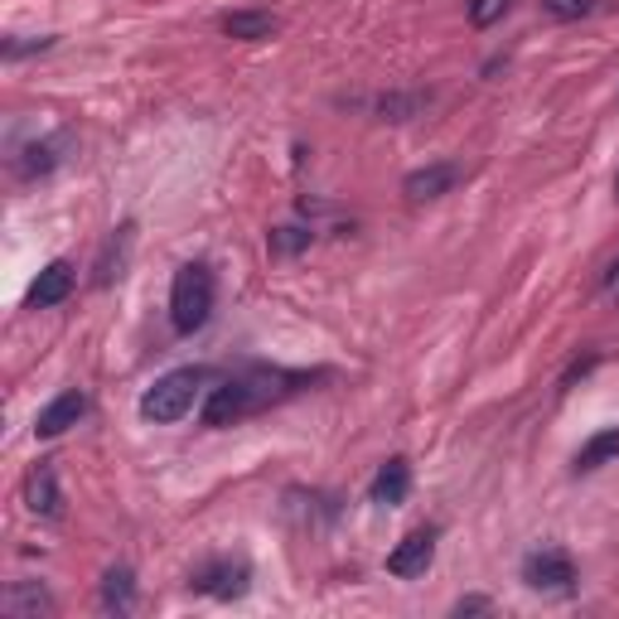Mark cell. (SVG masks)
Returning <instances> with one entry per match:
<instances>
[{
  "label": "cell",
  "instance_id": "13",
  "mask_svg": "<svg viewBox=\"0 0 619 619\" xmlns=\"http://www.w3.org/2000/svg\"><path fill=\"white\" fill-rule=\"evenodd\" d=\"M276 30H281V20H276L272 10H233V15H223V34H228V40L257 44V40H272Z\"/></svg>",
  "mask_w": 619,
  "mask_h": 619
},
{
  "label": "cell",
  "instance_id": "11",
  "mask_svg": "<svg viewBox=\"0 0 619 619\" xmlns=\"http://www.w3.org/2000/svg\"><path fill=\"white\" fill-rule=\"evenodd\" d=\"M407 494H411V465L397 455V460H387L378 475H373L368 499L378 504V508H397V504H407Z\"/></svg>",
  "mask_w": 619,
  "mask_h": 619
},
{
  "label": "cell",
  "instance_id": "21",
  "mask_svg": "<svg viewBox=\"0 0 619 619\" xmlns=\"http://www.w3.org/2000/svg\"><path fill=\"white\" fill-rule=\"evenodd\" d=\"M34 48H48V40H10V44H5V58H20V54H34Z\"/></svg>",
  "mask_w": 619,
  "mask_h": 619
},
{
  "label": "cell",
  "instance_id": "9",
  "mask_svg": "<svg viewBox=\"0 0 619 619\" xmlns=\"http://www.w3.org/2000/svg\"><path fill=\"white\" fill-rule=\"evenodd\" d=\"M0 610L10 619H40V615H54V596L40 581H10L5 596H0Z\"/></svg>",
  "mask_w": 619,
  "mask_h": 619
},
{
  "label": "cell",
  "instance_id": "22",
  "mask_svg": "<svg viewBox=\"0 0 619 619\" xmlns=\"http://www.w3.org/2000/svg\"><path fill=\"white\" fill-rule=\"evenodd\" d=\"M600 290H605L610 300H619V257H615L610 266H605V281H600Z\"/></svg>",
  "mask_w": 619,
  "mask_h": 619
},
{
  "label": "cell",
  "instance_id": "23",
  "mask_svg": "<svg viewBox=\"0 0 619 619\" xmlns=\"http://www.w3.org/2000/svg\"><path fill=\"white\" fill-rule=\"evenodd\" d=\"M479 610H489V600L469 596V600H460V605H455V615H479Z\"/></svg>",
  "mask_w": 619,
  "mask_h": 619
},
{
  "label": "cell",
  "instance_id": "3",
  "mask_svg": "<svg viewBox=\"0 0 619 619\" xmlns=\"http://www.w3.org/2000/svg\"><path fill=\"white\" fill-rule=\"evenodd\" d=\"M199 383H203V368H175L165 378H155V387H145L141 397V417L155 421V427H175L194 407V397H199Z\"/></svg>",
  "mask_w": 619,
  "mask_h": 619
},
{
  "label": "cell",
  "instance_id": "20",
  "mask_svg": "<svg viewBox=\"0 0 619 619\" xmlns=\"http://www.w3.org/2000/svg\"><path fill=\"white\" fill-rule=\"evenodd\" d=\"M542 10L552 20H581V15H590V0H542Z\"/></svg>",
  "mask_w": 619,
  "mask_h": 619
},
{
  "label": "cell",
  "instance_id": "16",
  "mask_svg": "<svg viewBox=\"0 0 619 619\" xmlns=\"http://www.w3.org/2000/svg\"><path fill=\"white\" fill-rule=\"evenodd\" d=\"M310 242H314L310 228L281 223V228H272V233H266V252H272V257H296V252H306Z\"/></svg>",
  "mask_w": 619,
  "mask_h": 619
},
{
  "label": "cell",
  "instance_id": "24",
  "mask_svg": "<svg viewBox=\"0 0 619 619\" xmlns=\"http://www.w3.org/2000/svg\"><path fill=\"white\" fill-rule=\"evenodd\" d=\"M615 194H619V175H615Z\"/></svg>",
  "mask_w": 619,
  "mask_h": 619
},
{
  "label": "cell",
  "instance_id": "8",
  "mask_svg": "<svg viewBox=\"0 0 619 619\" xmlns=\"http://www.w3.org/2000/svg\"><path fill=\"white\" fill-rule=\"evenodd\" d=\"M73 281H78V272H73L68 262H48L40 276H34L30 286V310H54L64 306V300L73 296Z\"/></svg>",
  "mask_w": 619,
  "mask_h": 619
},
{
  "label": "cell",
  "instance_id": "15",
  "mask_svg": "<svg viewBox=\"0 0 619 619\" xmlns=\"http://www.w3.org/2000/svg\"><path fill=\"white\" fill-rule=\"evenodd\" d=\"M610 460H619V427L600 431V435H590V441L581 445V455H576V475H590V469L610 465Z\"/></svg>",
  "mask_w": 619,
  "mask_h": 619
},
{
  "label": "cell",
  "instance_id": "18",
  "mask_svg": "<svg viewBox=\"0 0 619 619\" xmlns=\"http://www.w3.org/2000/svg\"><path fill=\"white\" fill-rule=\"evenodd\" d=\"M54 165H58V141H40V145H30V151H24V161H15V169H20L24 179L48 175Z\"/></svg>",
  "mask_w": 619,
  "mask_h": 619
},
{
  "label": "cell",
  "instance_id": "6",
  "mask_svg": "<svg viewBox=\"0 0 619 619\" xmlns=\"http://www.w3.org/2000/svg\"><path fill=\"white\" fill-rule=\"evenodd\" d=\"M189 590L213 596V600H237L242 590H247V566L242 562H213V566H203V572H194Z\"/></svg>",
  "mask_w": 619,
  "mask_h": 619
},
{
  "label": "cell",
  "instance_id": "19",
  "mask_svg": "<svg viewBox=\"0 0 619 619\" xmlns=\"http://www.w3.org/2000/svg\"><path fill=\"white\" fill-rule=\"evenodd\" d=\"M508 5H513V0H469V24L489 30V24H499L508 15Z\"/></svg>",
  "mask_w": 619,
  "mask_h": 619
},
{
  "label": "cell",
  "instance_id": "2",
  "mask_svg": "<svg viewBox=\"0 0 619 619\" xmlns=\"http://www.w3.org/2000/svg\"><path fill=\"white\" fill-rule=\"evenodd\" d=\"M213 314V272L203 262H189L175 272L169 286V324L175 334H199Z\"/></svg>",
  "mask_w": 619,
  "mask_h": 619
},
{
  "label": "cell",
  "instance_id": "5",
  "mask_svg": "<svg viewBox=\"0 0 619 619\" xmlns=\"http://www.w3.org/2000/svg\"><path fill=\"white\" fill-rule=\"evenodd\" d=\"M435 562V532L421 528L411 532V538H402L393 552H387V572H393L397 581H411V576H427V566Z\"/></svg>",
  "mask_w": 619,
  "mask_h": 619
},
{
  "label": "cell",
  "instance_id": "1",
  "mask_svg": "<svg viewBox=\"0 0 619 619\" xmlns=\"http://www.w3.org/2000/svg\"><path fill=\"white\" fill-rule=\"evenodd\" d=\"M290 383V373H247V378H228V383H218L213 393H209V402H203V427H233L237 417H247V411H257L266 402H276V397H286V387Z\"/></svg>",
  "mask_w": 619,
  "mask_h": 619
},
{
  "label": "cell",
  "instance_id": "7",
  "mask_svg": "<svg viewBox=\"0 0 619 619\" xmlns=\"http://www.w3.org/2000/svg\"><path fill=\"white\" fill-rule=\"evenodd\" d=\"M82 417H88V397L82 393H58L54 402L34 417V435H40V441H54V435H64L68 427H78Z\"/></svg>",
  "mask_w": 619,
  "mask_h": 619
},
{
  "label": "cell",
  "instance_id": "4",
  "mask_svg": "<svg viewBox=\"0 0 619 619\" xmlns=\"http://www.w3.org/2000/svg\"><path fill=\"white\" fill-rule=\"evenodd\" d=\"M523 581L532 590H548V596H566V590L576 586V566L566 552H532L523 562Z\"/></svg>",
  "mask_w": 619,
  "mask_h": 619
},
{
  "label": "cell",
  "instance_id": "10",
  "mask_svg": "<svg viewBox=\"0 0 619 619\" xmlns=\"http://www.w3.org/2000/svg\"><path fill=\"white\" fill-rule=\"evenodd\" d=\"M24 504H30V513H40V518L64 513V494H58L54 465H34L30 469V479H24Z\"/></svg>",
  "mask_w": 619,
  "mask_h": 619
},
{
  "label": "cell",
  "instance_id": "14",
  "mask_svg": "<svg viewBox=\"0 0 619 619\" xmlns=\"http://www.w3.org/2000/svg\"><path fill=\"white\" fill-rule=\"evenodd\" d=\"M131 605H136V576H131V566H112V572L102 576V610L126 615Z\"/></svg>",
  "mask_w": 619,
  "mask_h": 619
},
{
  "label": "cell",
  "instance_id": "12",
  "mask_svg": "<svg viewBox=\"0 0 619 619\" xmlns=\"http://www.w3.org/2000/svg\"><path fill=\"white\" fill-rule=\"evenodd\" d=\"M460 185V169L455 165H427V169H411L407 175V199L411 203H427V199H441V194H451Z\"/></svg>",
  "mask_w": 619,
  "mask_h": 619
},
{
  "label": "cell",
  "instance_id": "17",
  "mask_svg": "<svg viewBox=\"0 0 619 619\" xmlns=\"http://www.w3.org/2000/svg\"><path fill=\"white\" fill-rule=\"evenodd\" d=\"M427 102H431V92H393L378 102V112H383V121H411Z\"/></svg>",
  "mask_w": 619,
  "mask_h": 619
}]
</instances>
